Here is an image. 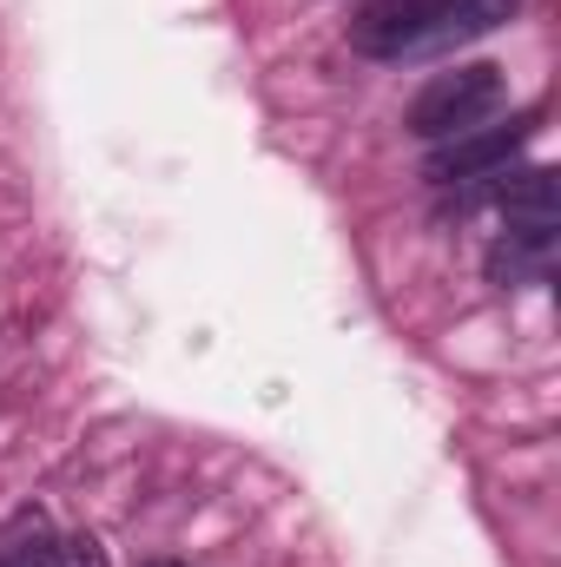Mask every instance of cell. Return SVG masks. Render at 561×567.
Here are the masks:
<instances>
[{"label":"cell","instance_id":"obj_1","mask_svg":"<svg viewBox=\"0 0 561 567\" xmlns=\"http://www.w3.org/2000/svg\"><path fill=\"white\" fill-rule=\"evenodd\" d=\"M502 106H509V73L496 60H469V66H449V73H436L422 86L417 100H410V113H404V126L417 140L442 145V140H456V133L489 126Z\"/></svg>","mask_w":561,"mask_h":567},{"label":"cell","instance_id":"obj_2","mask_svg":"<svg viewBox=\"0 0 561 567\" xmlns=\"http://www.w3.org/2000/svg\"><path fill=\"white\" fill-rule=\"evenodd\" d=\"M536 140V113H509L502 126L489 120V126H476V133H456V140H442L429 152V165H422V178H436V185H469V178H502L509 165H516V152Z\"/></svg>","mask_w":561,"mask_h":567},{"label":"cell","instance_id":"obj_3","mask_svg":"<svg viewBox=\"0 0 561 567\" xmlns=\"http://www.w3.org/2000/svg\"><path fill=\"white\" fill-rule=\"evenodd\" d=\"M449 0H370L357 20H350V47L364 60H404L429 40V27L442 20Z\"/></svg>","mask_w":561,"mask_h":567},{"label":"cell","instance_id":"obj_4","mask_svg":"<svg viewBox=\"0 0 561 567\" xmlns=\"http://www.w3.org/2000/svg\"><path fill=\"white\" fill-rule=\"evenodd\" d=\"M496 192H502V225H509V238L555 245V231H561V178H555V165L502 172Z\"/></svg>","mask_w":561,"mask_h":567},{"label":"cell","instance_id":"obj_5","mask_svg":"<svg viewBox=\"0 0 561 567\" xmlns=\"http://www.w3.org/2000/svg\"><path fill=\"white\" fill-rule=\"evenodd\" d=\"M509 13H516V0H449L442 20L429 27V40H422L417 53H449V47H462V40H482V33H496Z\"/></svg>","mask_w":561,"mask_h":567},{"label":"cell","instance_id":"obj_6","mask_svg":"<svg viewBox=\"0 0 561 567\" xmlns=\"http://www.w3.org/2000/svg\"><path fill=\"white\" fill-rule=\"evenodd\" d=\"M549 258H555V245H529V238H509V231H502V245L489 251V278L502 284V290H516V284L542 278Z\"/></svg>","mask_w":561,"mask_h":567},{"label":"cell","instance_id":"obj_7","mask_svg":"<svg viewBox=\"0 0 561 567\" xmlns=\"http://www.w3.org/2000/svg\"><path fill=\"white\" fill-rule=\"evenodd\" d=\"M40 567H106V548L93 535H60V542H40Z\"/></svg>","mask_w":561,"mask_h":567},{"label":"cell","instance_id":"obj_8","mask_svg":"<svg viewBox=\"0 0 561 567\" xmlns=\"http://www.w3.org/2000/svg\"><path fill=\"white\" fill-rule=\"evenodd\" d=\"M152 567H178V561H152Z\"/></svg>","mask_w":561,"mask_h":567}]
</instances>
